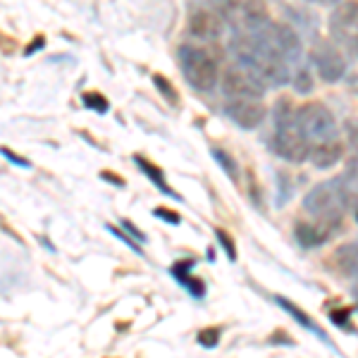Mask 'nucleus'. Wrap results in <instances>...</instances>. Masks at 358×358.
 Masks as SVG:
<instances>
[{
    "mask_svg": "<svg viewBox=\"0 0 358 358\" xmlns=\"http://www.w3.org/2000/svg\"><path fill=\"white\" fill-rule=\"evenodd\" d=\"M229 50L234 60L253 67L268 89H277L292 82L296 67H301V41L296 31L287 24H277L270 20L268 24L251 34H232Z\"/></svg>",
    "mask_w": 358,
    "mask_h": 358,
    "instance_id": "nucleus-1",
    "label": "nucleus"
},
{
    "mask_svg": "<svg viewBox=\"0 0 358 358\" xmlns=\"http://www.w3.org/2000/svg\"><path fill=\"white\" fill-rule=\"evenodd\" d=\"M299 124L303 129V136L308 141V160L317 170H330L342 160L344 143L339 138V127L330 108L317 101L303 103L296 108Z\"/></svg>",
    "mask_w": 358,
    "mask_h": 358,
    "instance_id": "nucleus-2",
    "label": "nucleus"
},
{
    "mask_svg": "<svg viewBox=\"0 0 358 358\" xmlns=\"http://www.w3.org/2000/svg\"><path fill=\"white\" fill-rule=\"evenodd\" d=\"M273 148L282 160L292 165H301L308 160V141L289 98H280L273 108Z\"/></svg>",
    "mask_w": 358,
    "mask_h": 358,
    "instance_id": "nucleus-3",
    "label": "nucleus"
},
{
    "mask_svg": "<svg viewBox=\"0 0 358 358\" xmlns=\"http://www.w3.org/2000/svg\"><path fill=\"white\" fill-rule=\"evenodd\" d=\"M303 210L310 220H315L322 227L337 232L344 222V215L349 210V192L339 177L320 182L306 194Z\"/></svg>",
    "mask_w": 358,
    "mask_h": 358,
    "instance_id": "nucleus-4",
    "label": "nucleus"
},
{
    "mask_svg": "<svg viewBox=\"0 0 358 358\" xmlns=\"http://www.w3.org/2000/svg\"><path fill=\"white\" fill-rule=\"evenodd\" d=\"M177 62L182 69V77L196 91H213L220 82V65L213 57L210 50L194 43H184L177 50Z\"/></svg>",
    "mask_w": 358,
    "mask_h": 358,
    "instance_id": "nucleus-5",
    "label": "nucleus"
},
{
    "mask_svg": "<svg viewBox=\"0 0 358 358\" xmlns=\"http://www.w3.org/2000/svg\"><path fill=\"white\" fill-rule=\"evenodd\" d=\"M215 10L232 34L258 31L270 22L265 0H215Z\"/></svg>",
    "mask_w": 358,
    "mask_h": 358,
    "instance_id": "nucleus-6",
    "label": "nucleus"
},
{
    "mask_svg": "<svg viewBox=\"0 0 358 358\" xmlns=\"http://www.w3.org/2000/svg\"><path fill=\"white\" fill-rule=\"evenodd\" d=\"M222 91L227 98H265L268 84L261 79V74L246 62L232 60L224 67L222 74Z\"/></svg>",
    "mask_w": 358,
    "mask_h": 358,
    "instance_id": "nucleus-7",
    "label": "nucleus"
},
{
    "mask_svg": "<svg viewBox=\"0 0 358 358\" xmlns=\"http://www.w3.org/2000/svg\"><path fill=\"white\" fill-rule=\"evenodd\" d=\"M308 60L317 72V77L327 84L339 82L346 74V55L332 38H315L313 45H310Z\"/></svg>",
    "mask_w": 358,
    "mask_h": 358,
    "instance_id": "nucleus-8",
    "label": "nucleus"
},
{
    "mask_svg": "<svg viewBox=\"0 0 358 358\" xmlns=\"http://www.w3.org/2000/svg\"><path fill=\"white\" fill-rule=\"evenodd\" d=\"M330 38L358 55V0H342L330 15Z\"/></svg>",
    "mask_w": 358,
    "mask_h": 358,
    "instance_id": "nucleus-9",
    "label": "nucleus"
},
{
    "mask_svg": "<svg viewBox=\"0 0 358 358\" xmlns=\"http://www.w3.org/2000/svg\"><path fill=\"white\" fill-rule=\"evenodd\" d=\"M224 115H227L232 122L239 127V129H258L265 117H268V110H265L263 98H227L224 101Z\"/></svg>",
    "mask_w": 358,
    "mask_h": 358,
    "instance_id": "nucleus-10",
    "label": "nucleus"
},
{
    "mask_svg": "<svg viewBox=\"0 0 358 358\" xmlns=\"http://www.w3.org/2000/svg\"><path fill=\"white\" fill-rule=\"evenodd\" d=\"M224 20L215 8H196L189 15V31L201 41H217L224 31Z\"/></svg>",
    "mask_w": 358,
    "mask_h": 358,
    "instance_id": "nucleus-11",
    "label": "nucleus"
},
{
    "mask_svg": "<svg viewBox=\"0 0 358 358\" xmlns=\"http://www.w3.org/2000/svg\"><path fill=\"white\" fill-rule=\"evenodd\" d=\"M330 268L344 280H358V241L339 246L330 256Z\"/></svg>",
    "mask_w": 358,
    "mask_h": 358,
    "instance_id": "nucleus-12",
    "label": "nucleus"
},
{
    "mask_svg": "<svg viewBox=\"0 0 358 358\" xmlns=\"http://www.w3.org/2000/svg\"><path fill=\"white\" fill-rule=\"evenodd\" d=\"M294 234H296V241L303 248H317V246L325 244L334 232L327 227H322V224H317L315 220H310V217H306V220H296V224H294Z\"/></svg>",
    "mask_w": 358,
    "mask_h": 358,
    "instance_id": "nucleus-13",
    "label": "nucleus"
},
{
    "mask_svg": "<svg viewBox=\"0 0 358 358\" xmlns=\"http://www.w3.org/2000/svg\"><path fill=\"white\" fill-rule=\"evenodd\" d=\"M275 303H277V306H282V308H285V310H287V313H289V315L294 317V320H296V322H299V325H301V327H306V330H308L310 334H315V337H317V339H320V342H325L327 346H332V349H334L332 339H330V337H327V334H325V332H322V327H320V325H317V322H315V320H313V317H310L308 313H306V310H303V308H299V306H296V303H292V301H289V299H282V296H275Z\"/></svg>",
    "mask_w": 358,
    "mask_h": 358,
    "instance_id": "nucleus-14",
    "label": "nucleus"
},
{
    "mask_svg": "<svg viewBox=\"0 0 358 358\" xmlns=\"http://www.w3.org/2000/svg\"><path fill=\"white\" fill-rule=\"evenodd\" d=\"M134 163L138 165V170H141L143 175H146V177L155 184V187L160 189V192L167 194L170 199H175V201H182V199H179V194H177V192H172L170 184L165 182V175H163V170H160L158 165L148 163V160H146V158H141V155H134Z\"/></svg>",
    "mask_w": 358,
    "mask_h": 358,
    "instance_id": "nucleus-15",
    "label": "nucleus"
},
{
    "mask_svg": "<svg viewBox=\"0 0 358 358\" xmlns=\"http://www.w3.org/2000/svg\"><path fill=\"white\" fill-rule=\"evenodd\" d=\"M213 155H215L217 165L229 175V179H232V182H239V167H236V163L232 160V155L227 151H222V148H213Z\"/></svg>",
    "mask_w": 358,
    "mask_h": 358,
    "instance_id": "nucleus-16",
    "label": "nucleus"
},
{
    "mask_svg": "<svg viewBox=\"0 0 358 358\" xmlns=\"http://www.w3.org/2000/svg\"><path fill=\"white\" fill-rule=\"evenodd\" d=\"M153 84H155V89H158L160 94H163V98H165L167 103H170V106H177V103H179V94L175 91V86H172L163 77V74H153Z\"/></svg>",
    "mask_w": 358,
    "mask_h": 358,
    "instance_id": "nucleus-17",
    "label": "nucleus"
},
{
    "mask_svg": "<svg viewBox=\"0 0 358 358\" xmlns=\"http://www.w3.org/2000/svg\"><path fill=\"white\" fill-rule=\"evenodd\" d=\"M84 106L86 108H91V110H96V113H101V115H106L108 110H110V103H108V98L103 96V94H96V91H91V94H84Z\"/></svg>",
    "mask_w": 358,
    "mask_h": 358,
    "instance_id": "nucleus-18",
    "label": "nucleus"
},
{
    "mask_svg": "<svg viewBox=\"0 0 358 358\" xmlns=\"http://www.w3.org/2000/svg\"><path fill=\"white\" fill-rule=\"evenodd\" d=\"M292 84H294V89H296V94H310V91H313V82H310L308 69L306 67H299L296 72H294Z\"/></svg>",
    "mask_w": 358,
    "mask_h": 358,
    "instance_id": "nucleus-19",
    "label": "nucleus"
},
{
    "mask_svg": "<svg viewBox=\"0 0 358 358\" xmlns=\"http://www.w3.org/2000/svg\"><path fill=\"white\" fill-rule=\"evenodd\" d=\"M346 138H349L354 153H358V120H346Z\"/></svg>",
    "mask_w": 358,
    "mask_h": 358,
    "instance_id": "nucleus-20",
    "label": "nucleus"
},
{
    "mask_svg": "<svg viewBox=\"0 0 358 358\" xmlns=\"http://www.w3.org/2000/svg\"><path fill=\"white\" fill-rule=\"evenodd\" d=\"M217 239H220L222 248H227V256H229V261H234V258H236V248H234L232 236H229L227 232H224V229H217Z\"/></svg>",
    "mask_w": 358,
    "mask_h": 358,
    "instance_id": "nucleus-21",
    "label": "nucleus"
},
{
    "mask_svg": "<svg viewBox=\"0 0 358 358\" xmlns=\"http://www.w3.org/2000/svg\"><path fill=\"white\" fill-rule=\"evenodd\" d=\"M217 339H220V332H217L215 327H208V330L199 334V344H203V346H215Z\"/></svg>",
    "mask_w": 358,
    "mask_h": 358,
    "instance_id": "nucleus-22",
    "label": "nucleus"
},
{
    "mask_svg": "<svg viewBox=\"0 0 358 358\" xmlns=\"http://www.w3.org/2000/svg\"><path fill=\"white\" fill-rule=\"evenodd\" d=\"M0 153H3L5 158H8L13 165H20V167H24V170H31V163H29L27 158H22V155L13 153V151H10V148H5V146H3V148H0Z\"/></svg>",
    "mask_w": 358,
    "mask_h": 358,
    "instance_id": "nucleus-23",
    "label": "nucleus"
},
{
    "mask_svg": "<svg viewBox=\"0 0 358 358\" xmlns=\"http://www.w3.org/2000/svg\"><path fill=\"white\" fill-rule=\"evenodd\" d=\"M108 232H110V234H115V236H120V239H122L127 246H129V248H134V251L138 253V256H141V246H138V244H134V241H131L129 236H124L122 232H120L117 227H113V224H108Z\"/></svg>",
    "mask_w": 358,
    "mask_h": 358,
    "instance_id": "nucleus-24",
    "label": "nucleus"
},
{
    "mask_svg": "<svg viewBox=\"0 0 358 358\" xmlns=\"http://www.w3.org/2000/svg\"><path fill=\"white\" fill-rule=\"evenodd\" d=\"M153 215H158L160 220H167V222H172V224H179V215H177V213L165 210V208H155Z\"/></svg>",
    "mask_w": 358,
    "mask_h": 358,
    "instance_id": "nucleus-25",
    "label": "nucleus"
},
{
    "mask_svg": "<svg viewBox=\"0 0 358 358\" xmlns=\"http://www.w3.org/2000/svg\"><path fill=\"white\" fill-rule=\"evenodd\" d=\"M43 43H45V36H36L31 43H29V48L24 50V55L29 57L31 53H36V50H41V48H43Z\"/></svg>",
    "mask_w": 358,
    "mask_h": 358,
    "instance_id": "nucleus-26",
    "label": "nucleus"
},
{
    "mask_svg": "<svg viewBox=\"0 0 358 358\" xmlns=\"http://www.w3.org/2000/svg\"><path fill=\"white\" fill-rule=\"evenodd\" d=\"M122 227L127 229V232H129V234H134V239L136 241H146V236H143L141 232H138V229L134 227V224H131V222H127V220H122Z\"/></svg>",
    "mask_w": 358,
    "mask_h": 358,
    "instance_id": "nucleus-27",
    "label": "nucleus"
},
{
    "mask_svg": "<svg viewBox=\"0 0 358 358\" xmlns=\"http://www.w3.org/2000/svg\"><path fill=\"white\" fill-rule=\"evenodd\" d=\"M101 177H103V179H108V182H115L117 187H124V182H122V179H120L117 175H110V172H101Z\"/></svg>",
    "mask_w": 358,
    "mask_h": 358,
    "instance_id": "nucleus-28",
    "label": "nucleus"
},
{
    "mask_svg": "<svg viewBox=\"0 0 358 358\" xmlns=\"http://www.w3.org/2000/svg\"><path fill=\"white\" fill-rule=\"evenodd\" d=\"M308 3H313V5H339L342 0H308Z\"/></svg>",
    "mask_w": 358,
    "mask_h": 358,
    "instance_id": "nucleus-29",
    "label": "nucleus"
}]
</instances>
